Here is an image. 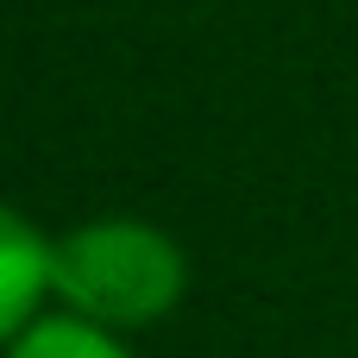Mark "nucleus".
Returning a JSON list of instances; mask_svg holds the SVG:
<instances>
[{
  "instance_id": "1",
  "label": "nucleus",
  "mask_w": 358,
  "mask_h": 358,
  "mask_svg": "<svg viewBox=\"0 0 358 358\" xmlns=\"http://www.w3.org/2000/svg\"><path fill=\"white\" fill-rule=\"evenodd\" d=\"M189 252L138 214H101L50 239V302L113 334L157 327L189 296Z\"/></svg>"
},
{
  "instance_id": "2",
  "label": "nucleus",
  "mask_w": 358,
  "mask_h": 358,
  "mask_svg": "<svg viewBox=\"0 0 358 358\" xmlns=\"http://www.w3.org/2000/svg\"><path fill=\"white\" fill-rule=\"evenodd\" d=\"M50 308V239L0 201V352Z\"/></svg>"
},
{
  "instance_id": "3",
  "label": "nucleus",
  "mask_w": 358,
  "mask_h": 358,
  "mask_svg": "<svg viewBox=\"0 0 358 358\" xmlns=\"http://www.w3.org/2000/svg\"><path fill=\"white\" fill-rule=\"evenodd\" d=\"M0 358H132V346H126V334H113V327L50 302Z\"/></svg>"
}]
</instances>
